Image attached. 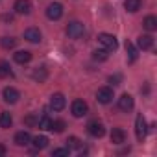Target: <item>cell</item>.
<instances>
[{
	"mask_svg": "<svg viewBox=\"0 0 157 157\" xmlns=\"http://www.w3.org/2000/svg\"><path fill=\"white\" fill-rule=\"evenodd\" d=\"M67 35L70 37V39H80V37H83V33H85V26H83V22H80V21H72V22H68L67 24Z\"/></svg>",
	"mask_w": 157,
	"mask_h": 157,
	"instance_id": "cell-1",
	"label": "cell"
},
{
	"mask_svg": "<svg viewBox=\"0 0 157 157\" xmlns=\"http://www.w3.org/2000/svg\"><path fill=\"white\" fill-rule=\"evenodd\" d=\"M98 43L105 48V50H117L118 48V41H117V37L113 35V33H100L98 35Z\"/></svg>",
	"mask_w": 157,
	"mask_h": 157,
	"instance_id": "cell-2",
	"label": "cell"
},
{
	"mask_svg": "<svg viewBox=\"0 0 157 157\" xmlns=\"http://www.w3.org/2000/svg\"><path fill=\"white\" fill-rule=\"evenodd\" d=\"M146 133H148V126H146V120L142 115H137L135 118V135H137V140L142 142L146 139Z\"/></svg>",
	"mask_w": 157,
	"mask_h": 157,
	"instance_id": "cell-3",
	"label": "cell"
},
{
	"mask_svg": "<svg viewBox=\"0 0 157 157\" xmlns=\"http://www.w3.org/2000/svg\"><path fill=\"white\" fill-rule=\"evenodd\" d=\"M70 111H72V115L76 117V118H82V117H85L87 115V111H89V105H87V102L85 100H74L72 102V105H70Z\"/></svg>",
	"mask_w": 157,
	"mask_h": 157,
	"instance_id": "cell-4",
	"label": "cell"
},
{
	"mask_svg": "<svg viewBox=\"0 0 157 157\" xmlns=\"http://www.w3.org/2000/svg\"><path fill=\"white\" fill-rule=\"evenodd\" d=\"M46 17H48L50 21H59V19L63 17V4H59V2L50 4V6L46 8Z\"/></svg>",
	"mask_w": 157,
	"mask_h": 157,
	"instance_id": "cell-5",
	"label": "cell"
},
{
	"mask_svg": "<svg viewBox=\"0 0 157 157\" xmlns=\"http://www.w3.org/2000/svg\"><path fill=\"white\" fill-rule=\"evenodd\" d=\"M87 131H89L93 137H96V139H100V137L105 135V128H104V124L98 122V120H91V122L87 124Z\"/></svg>",
	"mask_w": 157,
	"mask_h": 157,
	"instance_id": "cell-6",
	"label": "cell"
},
{
	"mask_svg": "<svg viewBox=\"0 0 157 157\" xmlns=\"http://www.w3.org/2000/svg\"><path fill=\"white\" fill-rule=\"evenodd\" d=\"M133 105H135V102H133V96L131 94H122L120 98H118V109L120 111H124V113H129L131 109H133Z\"/></svg>",
	"mask_w": 157,
	"mask_h": 157,
	"instance_id": "cell-7",
	"label": "cell"
},
{
	"mask_svg": "<svg viewBox=\"0 0 157 157\" xmlns=\"http://www.w3.org/2000/svg\"><path fill=\"white\" fill-rule=\"evenodd\" d=\"M2 96H4V102L6 104H17L19 98H21V94H19V91L15 87H6L2 91Z\"/></svg>",
	"mask_w": 157,
	"mask_h": 157,
	"instance_id": "cell-8",
	"label": "cell"
},
{
	"mask_svg": "<svg viewBox=\"0 0 157 157\" xmlns=\"http://www.w3.org/2000/svg\"><path fill=\"white\" fill-rule=\"evenodd\" d=\"M113 98H115V94H113V89H111V87H102V89H98V93H96V100H98L100 104H109Z\"/></svg>",
	"mask_w": 157,
	"mask_h": 157,
	"instance_id": "cell-9",
	"label": "cell"
},
{
	"mask_svg": "<svg viewBox=\"0 0 157 157\" xmlns=\"http://www.w3.org/2000/svg\"><path fill=\"white\" fill-rule=\"evenodd\" d=\"M65 105H67V100H65V96H63L61 93H56V94H52L50 107H52L54 111H63V109H65Z\"/></svg>",
	"mask_w": 157,
	"mask_h": 157,
	"instance_id": "cell-10",
	"label": "cell"
},
{
	"mask_svg": "<svg viewBox=\"0 0 157 157\" xmlns=\"http://www.w3.org/2000/svg\"><path fill=\"white\" fill-rule=\"evenodd\" d=\"M15 11L19 15H30L32 13V2L30 0H15Z\"/></svg>",
	"mask_w": 157,
	"mask_h": 157,
	"instance_id": "cell-11",
	"label": "cell"
},
{
	"mask_svg": "<svg viewBox=\"0 0 157 157\" xmlns=\"http://www.w3.org/2000/svg\"><path fill=\"white\" fill-rule=\"evenodd\" d=\"M111 142L113 144H124L126 142V131L122 129V128H113V131H111Z\"/></svg>",
	"mask_w": 157,
	"mask_h": 157,
	"instance_id": "cell-12",
	"label": "cell"
},
{
	"mask_svg": "<svg viewBox=\"0 0 157 157\" xmlns=\"http://www.w3.org/2000/svg\"><path fill=\"white\" fill-rule=\"evenodd\" d=\"M13 142L17 144V146H26V144H30L32 142V137H30V133L28 131H17L15 133V139H13Z\"/></svg>",
	"mask_w": 157,
	"mask_h": 157,
	"instance_id": "cell-13",
	"label": "cell"
},
{
	"mask_svg": "<svg viewBox=\"0 0 157 157\" xmlns=\"http://www.w3.org/2000/svg\"><path fill=\"white\" fill-rule=\"evenodd\" d=\"M41 32H39V28H28L26 32H24V39L26 41H30V43H41Z\"/></svg>",
	"mask_w": 157,
	"mask_h": 157,
	"instance_id": "cell-14",
	"label": "cell"
},
{
	"mask_svg": "<svg viewBox=\"0 0 157 157\" xmlns=\"http://www.w3.org/2000/svg\"><path fill=\"white\" fill-rule=\"evenodd\" d=\"M13 59H15V63H19V65H26V63L32 61V52H28V50H19L17 54H13Z\"/></svg>",
	"mask_w": 157,
	"mask_h": 157,
	"instance_id": "cell-15",
	"label": "cell"
},
{
	"mask_svg": "<svg viewBox=\"0 0 157 157\" xmlns=\"http://www.w3.org/2000/svg\"><path fill=\"white\" fill-rule=\"evenodd\" d=\"M126 52H128V63H135L137 57H139V52H137V48L133 46L131 41H126Z\"/></svg>",
	"mask_w": 157,
	"mask_h": 157,
	"instance_id": "cell-16",
	"label": "cell"
},
{
	"mask_svg": "<svg viewBox=\"0 0 157 157\" xmlns=\"http://www.w3.org/2000/svg\"><path fill=\"white\" fill-rule=\"evenodd\" d=\"M153 46V37L151 35H140L139 37V48L140 50H150Z\"/></svg>",
	"mask_w": 157,
	"mask_h": 157,
	"instance_id": "cell-17",
	"label": "cell"
},
{
	"mask_svg": "<svg viewBox=\"0 0 157 157\" xmlns=\"http://www.w3.org/2000/svg\"><path fill=\"white\" fill-rule=\"evenodd\" d=\"M46 76H48V72H46V68H44V67H41V68L37 67V68L32 72V78H33L35 82H39V83H43V82L46 80Z\"/></svg>",
	"mask_w": 157,
	"mask_h": 157,
	"instance_id": "cell-18",
	"label": "cell"
},
{
	"mask_svg": "<svg viewBox=\"0 0 157 157\" xmlns=\"http://www.w3.org/2000/svg\"><path fill=\"white\" fill-rule=\"evenodd\" d=\"M142 26H144L148 32H155V30H157V17H153V15H148V17L142 21Z\"/></svg>",
	"mask_w": 157,
	"mask_h": 157,
	"instance_id": "cell-19",
	"label": "cell"
},
{
	"mask_svg": "<svg viewBox=\"0 0 157 157\" xmlns=\"http://www.w3.org/2000/svg\"><path fill=\"white\" fill-rule=\"evenodd\" d=\"M140 6H142V0H126V2H124V8H126L129 13L139 11V10H140Z\"/></svg>",
	"mask_w": 157,
	"mask_h": 157,
	"instance_id": "cell-20",
	"label": "cell"
},
{
	"mask_svg": "<svg viewBox=\"0 0 157 157\" xmlns=\"http://www.w3.org/2000/svg\"><path fill=\"white\" fill-rule=\"evenodd\" d=\"M32 142H33L35 150H44V148L48 146V137H44V135H37L35 139H32Z\"/></svg>",
	"mask_w": 157,
	"mask_h": 157,
	"instance_id": "cell-21",
	"label": "cell"
},
{
	"mask_svg": "<svg viewBox=\"0 0 157 157\" xmlns=\"http://www.w3.org/2000/svg\"><path fill=\"white\" fill-rule=\"evenodd\" d=\"M11 124H13V117L10 113H0V128L8 129V128H11Z\"/></svg>",
	"mask_w": 157,
	"mask_h": 157,
	"instance_id": "cell-22",
	"label": "cell"
},
{
	"mask_svg": "<svg viewBox=\"0 0 157 157\" xmlns=\"http://www.w3.org/2000/svg\"><path fill=\"white\" fill-rule=\"evenodd\" d=\"M10 76H13L10 63L8 61H0V78L4 80V78H10Z\"/></svg>",
	"mask_w": 157,
	"mask_h": 157,
	"instance_id": "cell-23",
	"label": "cell"
},
{
	"mask_svg": "<svg viewBox=\"0 0 157 157\" xmlns=\"http://www.w3.org/2000/svg\"><path fill=\"white\" fill-rule=\"evenodd\" d=\"M82 146H83V142L78 139V137H68L67 139V148L68 150H80Z\"/></svg>",
	"mask_w": 157,
	"mask_h": 157,
	"instance_id": "cell-24",
	"label": "cell"
},
{
	"mask_svg": "<svg viewBox=\"0 0 157 157\" xmlns=\"http://www.w3.org/2000/svg\"><path fill=\"white\" fill-rule=\"evenodd\" d=\"M107 57H109V50H105V48H100V50L93 52V59H96V61H105Z\"/></svg>",
	"mask_w": 157,
	"mask_h": 157,
	"instance_id": "cell-25",
	"label": "cell"
},
{
	"mask_svg": "<svg viewBox=\"0 0 157 157\" xmlns=\"http://www.w3.org/2000/svg\"><path fill=\"white\" fill-rule=\"evenodd\" d=\"M15 44H17V39H13V37H2V39H0V46L6 48V50L13 48Z\"/></svg>",
	"mask_w": 157,
	"mask_h": 157,
	"instance_id": "cell-26",
	"label": "cell"
},
{
	"mask_svg": "<svg viewBox=\"0 0 157 157\" xmlns=\"http://www.w3.org/2000/svg\"><path fill=\"white\" fill-rule=\"evenodd\" d=\"M37 126H39L41 129H52V120H50L46 115H43V117L37 120Z\"/></svg>",
	"mask_w": 157,
	"mask_h": 157,
	"instance_id": "cell-27",
	"label": "cell"
},
{
	"mask_svg": "<svg viewBox=\"0 0 157 157\" xmlns=\"http://www.w3.org/2000/svg\"><path fill=\"white\" fill-rule=\"evenodd\" d=\"M52 131L63 133V131H65V122H63V120H52Z\"/></svg>",
	"mask_w": 157,
	"mask_h": 157,
	"instance_id": "cell-28",
	"label": "cell"
},
{
	"mask_svg": "<svg viewBox=\"0 0 157 157\" xmlns=\"http://www.w3.org/2000/svg\"><path fill=\"white\" fill-rule=\"evenodd\" d=\"M68 153H70L68 148H57L52 151V157H68Z\"/></svg>",
	"mask_w": 157,
	"mask_h": 157,
	"instance_id": "cell-29",
	"label": "cell"
},
{
	"mask_svg": "<svg viewBox=\"0 0 157 157\" xmlns=\"http://www.w3.org/2000/svg\"><path fill=\"white\" fill-rule=\"evenodd\" d=\"M37 120H39V118H37L35 115H28V117L24 118V124L32 128V126H37Z\"/></svg>",
	"mask_w": 157,
	"mask_h": 157,
	"instance_id": "cell-30",
	"label": "cell"
},
{
	"mask_svg": "<svg viewBox=\"0 0 157 157\" xmlns=\"http://www.w3.org/2000/svg\"><path fill=\"white\" fill-rule=\"evenodd\" d=\"M120 80H122V78H120L118 74H115V76H109V83H113V85H120Z\"/></svg>",
	"mask_w": 157,
	"mask_h": 157,
	"instance_id": "cell-31",
	"label": "cell"
},
{
	"mask_svg": "<svg viewBox=\"0 0 157 157\" xmlns=\"http://www.w3.org/2000/svg\"><path fill=\"white\" fill-rule=\"evenodd\" d=\"M2 19H4V22H11V21H13V15H8V13H6Z\"/></svg>",
	"mask_w": 157,
	"mask_h": 157,
	"instance_id": "cell-32",
	"label": "cell"
},
{
	"mask_svg": "<svg viewBox=\"0 0 157 157\" xmlns=\"http://www.w3.org/2000/svg\"><path fill=\"white\" fill-rule=\"evenodd\" d=\"M4 153H6V146L0 144V155H4Z\"/></svg>",
	"mask_w": 157,
	"mask_h": 157,
	"instance_id": "cell-33",
	"label": "cell"
}]
</instances>
